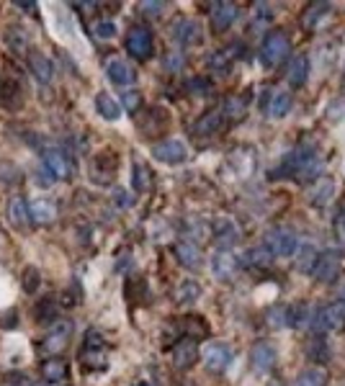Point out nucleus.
Wrapping results in <instances>:
<instances>
[{"mask_svg":"<svg viewBox=\"0 0 345 386\" xmlns=\"http://www.w3.org/2000/svg\"><path fill=\"white\" fill-rule=\"evenodd\" d=\"M263 106H265V113H268L271 119H283V116L291 111L294 101H291V95L286 93V90H271V93L265 95Z\"/></svg>","mask_w":345,"mask_h":386,"instance_id":"19","label":"nucleus"},{"mask_svg":"<svg viewBox=\"0 0 345 386\" xmlns=\"http://www.w3.org/2000/svg\"><path fill=\"white\" fill-rule=\"evenodd\" d=\"M70 338H73V322L70 320H57L52 327H49L47 338H44V353L49 356H57L70 345Z\"/></svg>","mask_w":345,"mask_h":386,"instance_id":"8","label":"nucleus"},{"mask_svg":"<svg viewBox=\"0 0 345 386\" xmlns=\"http://www.w3.org/2000/svg\"><path fill=\"white\" fill-rule=\"evenodd\" d=\"M162 65H165V70H168V73H178V70L186 65V62H183V55H180V52H168Z\"/></svg>","mask_w":345,"mask_h":386,"instance_id":"41","label":"nucleus"},{"mask_svg":"<svg viewBox=\"0 0 345 386\" xmlns=\"http://www.w3.org/2000/svg\"><path fill=\"white\" fill-rule=\"evenodd\" d=\"M319 170H322V162H319L317 152L309 147H297L281 160L279 170H273V175L291 180H317Z\"/></svg>","mask_w":345,"mask_h":386,"instance_id":"1","label":"nucleus"},{"mask_svg":"<svg viewBox=\"0 0 345 386\" xmlns=\"http://www.w3.org/2000/svg\"><path fill=\"white\" fill-rule=\"evenodd\" d=\"M95 37L101 39V41L113 39L116 37V23H113V21H98V23H95Z\"/></svg>","mask_w":345,"mask_h":386,"instance_id":"39","label":"nucleus"},{"mask_svg":"<svg viewBox=\"0 0 345 386\" xmlns=\"http://www.w3.org/2000/svg\"><path fill=\"white\" fill-rule=\"evenodd\" d=\"M222 111H209V113H204L201 119H198V124H196V134H214L219 126H222Z\"/></svg>","mask_w":345,"mask_h":386,"instance_id":"34","label":"nucleus"},{"mask_svg":"<svg viewBox=\"0 0 345 386\" xmlns=\"http://www.w3.org/2000/svg\"><path fill=\"white\" fill-rule=\"evenodd\" d=\"M312 276L322 283H333L340 273V255L333 253V250H325V253H319L315 258V263H312Z\"/></svg>","mask_w":345,"mask_h":386,"instance_id":"9","label":"nucleus"},{"mask_svg":"<svg viewBox=\"0 0 345 386\" xmlns=\"http://www.w3.org/2000/svg\"><path fill=\"white\" fill-rule=\"evenodd\" d=\"M122 104H124V108H127V111L134 113L142 106V95L137 93V90H127V93L122 95Z\"/></svg>","mask_w":345,"mask_h":386,"instance_id":"40","label":"nucleus"},{"mask_svg":"<svg viewBox=\"0 0 345 386\" xmlns=\"http://www.w3.org/2000/svg\"><path fill=\"white\" fill-rule=\"evenodd\" d=\"M237 258H234L232 250H216L214 258H212V273L214 278L219 281H227V278H232L234 271H237Z\"/></svg>","mask_w":345,"mask_h":386,"instance_id":"17","label":"nucleus"},{"mask_svg":"<svg viewBox=\"0 0 345 386\" xmlns=\"http://www.w3.org/2000/svg\"><path fill=\"white\" fill-rule=\"evenodd\" d=\"M307 304H294V307H289V327H304L307 325Z\"/></svg>","mask_w":345,"mask_h":386,"instance_id":"36","label":"nucleus"},{"mask_svg":"<svg viewBox=\"0 0 345 386\" xmlns=\"http://www.w3.org/2000/svg\"><path fill=\"white\" fill-rule=\"evenodd\" d=\"M183 386H196V384H191V381H186V384H183Z\"/></svg>","mask_w":345,"mask_h":386,"instance_id":"48","label":"nucleus"},{"mask_svg":"<svg viewBox=\"0 0 345 386\" xmlns=\"http://www.w3.org/2000/svg\"><path fill=\"white\" fill-rule=\"evenodd\" d=\"M170 37L176 39L180 47H194V44H201L204 34H201V26L194 19H180L170 28Z\"/></svg>","mask_w":345,"mask_h":386,"instance_id":"11","label":"nucleus"},{"mask_svg":"<svg viewBox=\"0 0 345 386\" xmlns=\"http://www.w3.org/2000/svg\"><path fill=\"white\" fill-rule=\"evenodd\" d=\"M268 325H271L273 330H281V327H289V307H271L268 309Z\"/></svg>","mask_w":345,"mask_h":386,"instance_id":"35","label":"nucleus"},{"mask_svg":"<svg viewBox=\"0 0 345 386\" xmlns=\"http://www.w3.org/2000/svg\"><path fill=\"white\" fill-rule=\"evenodd\" d=\"M307 356H309L312 360H315L317 366H325L327 360H330V356H333V350H330V342L325 340V335H317V338L309 342Z\"/></svg>","mask_w":345,"mask_h":386,"instance_id":"31","label":"nucleus"},{"mask_svg":"<svg viewBox=\"0 0 345 386\" xmlns=\"http://www.w3.org/2000/svg\"><path fill=\"white\" fill-rule=\"evenodd\" d=\"M39 180H41V183H39V186H44V189H47V186H52V183H55V175H52V173H49L47 168H44V165H41V173H39Z\"/></svg>","mask_w":345,"mask_h":386,"instance_id":"45","label":"nucleus"},{"mask_svg":"<svg viewBox=\"0 0 345 386\" xmlns=\"http://www.w3.org/2000/svg\"><path fill=\"white\" fill-rule=\"evenodd\" d=\"M237 16H240V8L234 3H216L214 10H212V28H214V34H224L227 28H232Z\"/></svg>","mask_w":345,"mask_h":386,"instance_id":"14","label":"nucleus"},{"mask_svg":"<svg viewBox=\"0 0 345 386\" xmlns=\"http://www.w3.org/2000/svg\"><path fill=\"white\" fill-rule=\"evenodd\" d=\"M127 52H129L134 59H149L152 52H155V37L147 26H131L129 34H127Z\"/></svg>","mask_w":345,"mask_h":386,"instance_id":"6","label":"nucleus"},{"mask_svg":"<svg viewBox=\"0 0 345 386\" xmlns=\"http://www.w3.org/2000/svg\"><path fill=\"white\" fill-rule=\"evenodd\" d=\"M183 232L188 235V240H191V242H198V240H201V237L206 235L204 224H201L198 219H188V224L183 226Z\"/></svg>","mask_w":345,"mask_h":386,"instance_id":"38","label":"nucleus"},{"mask_svg":"<svg viewBox=\"0 0 345 386\" xmlns=\"http://www.w3.org/2000/svg\"><path fill=\"white\" fill-rule=\"evenodd\" d=\"M198 296H201V286H198V281H194V278H186V281H180L176 286V302L180 304V307H191Z\"/></svg>","mask_w":345,"mask_h":386,"instance_id":"27","label":"nucleus"},{"mask_svg":"<svg viewBox=\"0 0 345 386\" xmlns=\"http://www.w3.org/2000/svg\"><path fill=\"white\" fill-rule=\"evenodd\" d=\"M95 111L101 113L106 122H116L122 116V106L111 93H98L95 95Z\"/></svg>","mask_w":345,"mask_h":386,"instance_id":"26","label":"nucleus"},{"mask_svg":"<svg viewBox=\"0 0 345 386\" xmlns=\"http://www.w3.org/2000/svg\"><path fill=\"white\" fill-rule=\"evenodd\" d=\"M289 55H291V41L286 37V31H271L268 37L263 39L261 59L265 67H279L283 59H289Z\"/></svg>","mask_w":345,"mask_h":386,"instance_id":"2","label":"nucleus"},{"mask_svg":"<svg viewBox=\"0 0 345 386\" xmlns=\"http://www.w3.org/2000/svg\"><path fill=\"white\" fill-rule=\"evenodd\" d=\"M8 219L16 229H24V226L28 224L31 214H28V201L26 198L24 196H10L8 198Z\"/></svg>","mask_w":345,"mask_h":386,"instance_id":"24","label":"nucleus"},{"mask_svg":"<svg viewBox=\"0 0 345 386\" xmlns=\"http://www.w3.org/2000/svg\"><path fill=\"white\" fill-rule=\"evenodd\" d=\"M201 358H204V366L212 374H224L230 368V363H232V348L227 342H222V340H212L201 350Z\"/></svg>","mask_w":345,"mask_h":386,"instance_id":"5","label":"nucleus"},{"mask_svg":"<svg viewBox=\"0 0 345 386\" xmlns=\"http://www.w3.org/2000/svg\"><path fill=\"white\" fill-rule=\"evenodd\" d=\"M28 214H31L34 224H52L57 219V206L47 198H37V201L28 204Z\"/></svg>","mask_w":345,"mask_h":386,"instance_id":"21","label":"nucleus"},{"mask_svg":"<svg viewBox=\"0 0 345 386\" xmlns=\"http://www.w3.org/2000/svg\"><path fill=\"white\" fill-rule=\"evenodd\" d=\"M41 374H44V378H47L49 384H57V381H62L67 376V363L62 358H49L44 360Z\"/></svg>","mask_w":345,"mask_h":386,"instance_id":"32","label":"nucleus"},{"mask_svg":"<svg viewBox=\"0 0 345 386\" xmlns=\"http://www.w3.org/2000/svg\"><path fill=\"white\" fill-rule=\"evenodd\" d=\"M6 37H8V44L13 49H26V41H21V39H26V34H24L21 28H8Z\"/></svg>","mask_w":345,"mask_h":386,"instance_id":"42","label":"nucleus"},{"mask_svg":"<svg viewBox=\"0 0 345 386\" xmlns=\"http://www.w3.org/2000/svg\"><path fill=\"white\" fill-rule=\"evenodd\" d=\"M340 302L345 304V286H343V289H340Z\"/></svg>","mask_w":345,"mask_h":386,"instance_id":"47","label":"nucleus"},{"mask_svg":"<svg viewBox=\"0 0 345 386\" xmlns=\"http://www.w3.org/2000/svg\"><path fill=\"white\" fill-rule=\"evenodd\" d=\"M44 168H47L57 180H65V178H70V175H73L70 157H67L62 150H57V147H52V150H44Z\"/></svg>","mask_w":345,"mask_h":386,"instance_id":"13","label":"nucleus"},{"mask_svg":"<svg viewBox=\"0 0 345 386\" xmlns=\"http://www.w3.org/2000/svg\"><path fill=\"white\" fill-rule=\"evenodd\" d=\"M162 8H165L162 3H142V6H140L142 13H144V16H152V19H155V16H160V13H162Z\"/></svg>","mask_w":345,"mask_h":386,"instance_id":"43","label":"nucleus"},{"mask_svg":"<svg viewBox=\"0 0 345 386\" xmlns=\"http://www.w3.org/2000/svg\"><path fill=\"white\" fill-rule=\"evenodd\" d=\"M250 363L258 374H265L276 366V348L271 342H255L250 350Z\"/></svg>","mask_w":345,"mask_h":386,"instance_id":"18","label":"nucleus"},{"mask_svg":"<svg viewBox=\"0 0 345 386\" xmlns=\"http://www.w3.org/2000/svg\"><path fill=\"white\" fill-rule=\"evenodd\" d=\"M196 358H198V345L191 338L178 340L176 345H173V366L180 368V371H186V368L194 366Z\"/></svg>","mask_w":345,"mask_h":386,"instance_id":"15","label":"nucleus"},{"mask_svg":"<svg viewBox=\"0 0 345 386\" xmlns=\"http://www.w3.org/2000/svg\"><path fill=\"white\" fill-rule=\"evenodd\" d=\"M243 263L250 265V268H271L273 255L265 245H258V247H250V250L245 253Z\"/></svg>","mask_w":345,"mask_h":386,"instance_id":"30","label":"nucleus"},{"mask_svg":"<svg viewBox=\"0 0 345 386\" xmlns=\"http://www.w3.org/2000/svg\"><path fill=\"white\" fill-rule=\"evenodd\" d=\"M28 67H31V73L37 77L39 83H52V77H55V65H52V59L47 55H41L37 49H31L28 52Z\"/></svg>","mask_w":345,"mask_h":386,"instance_id":"20","label":"nucleus"},{"mask_svg":"<svg viewBox=\"0 0 345 386\" xmlns=\"http://www.w3.org/2000/svg\"><path fill=\"white\" fill-rule=\"evenodd\" d=\"M214 242L219 245V250H230V247H234L237 242H243V226L230 217L216 219L214 222Z\"/></svg>","mask_w":345,"mask_h":386,"instance_id":"10","label":"nucleus"},{"mask_svg":"<svg viewBox=\"0 0 345 386\" xmlns=\"http://www.w3.org/2000/svg\"><path fill=\"white\" fill-rule=\"evenodd\" d=\"M149 186H152V170L147 168V162L134 160V165H131V189L137 193H144Z\"/></svg>","mask_w":345,"mask_h":386,"instance_id":"28","label":"nucleus"},{"mask_svg":"<svg viewBox=\"0 0 345 386\" xmlns=\"http://www.w3.org/2000/svg\"><path fill=\"white\" fill-rule=\"evenodd\" d=\"M271 386H281V384H271Z\"/></svg>","mask_w":345,"mask_h":386,"instance_id":"50","label":"nucleus"},{"mask_svg":"<svg viewBox=\"0 0 345 386\" xmlns=\"http://www.w3.org/2000/svg\"><path fill=\"white\" fill-rule=\"evenodd\" d=\"M327 371L322 366H315V368H307L301 376H299L297 386H327Z\"/></svg>","mask_w":345,"mask_h":386,"instance_id":"33","label":"nucleus"},{"mask_svg":"<svg viewBox=\"0 0 345 386\" xmlns=\"http://www.w3.org/2000/svg\"><path fill=\"white\" fill-rule=\"evenodd\" d=\"M330 10H333V8H330V3H309L307 10H304V16H301V23H304V28H309V31L319 28L327 21Z\"/></svg>","mask_w":345,"mask_h":386,"instance_id":"23","label":"nucleus"},{"mask_svg":"<svg viewBox=\"0 0 345 386\" xmlns=\"http://www.w3.org/2000/svg\"><path fill=\"white\" fill-rule=\"evenodd\" d=\"M333 196H335V183H333V178H317L312 180V186H309L307 191V198L312 206H327L330 201H333Z\"/></svg>","mask_w":345,"mask_h":386,"instance_id":"16","label":"nucleus"},{"mask_svg":"<svg viewBox=\"0 0 345 386\" xmlns=\"http://www.w3.org/2000/svg\"><path fill=\"white\" fill-rule=\"evenodd\" d=\"M152 157L162 165H183L188 157V147L186 142L180 139H162L152 147Z\"/></svg>","mask_w":345,"mask_h":386,"instance_id":"7","label":"nucleus"},{"mask_svg":"<svg viewBox=\"0 0 345 386\" xmlns=\"http://www.w3.org/2000/svg\"><path fill=\"white\" fill-rule=\"evenodd\" d=\"M31 386H44V384H31Z\"/></svg>","mask_w":345,"mask_h":386,"instance_id":"49","label":"nucleus"},{"mask_svg":"<svg viewBox=\"0 0 345 386\" xmlns=\"http://www.w3.org/2000/svg\"><path fill=\"white\" fill-rule=\"evenodd\" d=\"M307 77H309V59L304 55H297L291 59L286 80H289L291 88H301V85L307 83Z\"/></svg>","mask_w":345,"mask_h":386,"instance_id":"25","label":"nucleus"},{"mask_svg":"<svg viewBox=\"0 0 345 386\" xmlns=\"http://www.w3.org/2000/svg\"><path fill=\"white\" fill-rule=\"evenodd\" d=\"M312 330L317 335H327V332H337L345 327V309L337 304H327L322 309H317L312 314Z\"/></svg>","mask_w":345,"mask_h":386,"instance_id":"4","label":"nucleus"},{"mask_svg":"<svg viewBox=\"0 0 345 386\" xmlns=\"http://www.w3.org/2000/svg\"><path fill=\"white\" fill-rule=\"evenodd\" d=\"M106 75L111 80L113 85H131L134 83V70H131L129 62H124V59H111L109 65H106Z\"/></svg>","mask_w":345,"mask_h":386,"instance_id":"22","label":"nucleus"},{"mask_svg":"<svg viewBox=\"0 0 345 386\" xmlns=\"http://www.w3.org/2000/svg\"><path fill=\"white\" fill-rule=\"evenodd\" d=\"M265 247L271 250L273 258H291V255H297L301 250V242H299V237L286 229V226H276V229H268V235H265Z\"/></svg>","mask_w":345,"mask_h":386,"instance_id":"3","label":"nucleus"},{"mask_svg":"<svg viewBox=\"0 0 345 386\" xmlns=\"http://www.w3.org/2000/svg\"><path fill=\"white\" fill-rule=\"evenodd\" d=\"M222 116H230V119H243L245 116V104L240 101V98H227V104H224V111H222Z\"/></svg>","mask_w":345,"mask_h":386,"instance_id":"37","label":"nucleus"},{"mask_svg":"<svg viewBox=\"0 0 345 386\" xmlns=\"http://www.w3.org/2000/svg\"><path fill=\"white\" fill-rule=\"evenodd\" d=\"M37 281H39V273L31 268V271H26V276H24V289H26V291H37Z\"/></svg>","mask_w":345,"mask_h":386,"instance_id":"44","label":"nucleus"},{"mask_svg":"<svg viewBox=\"0 0 345 386\" xmlns=\"http://www.w3.org/2000/svg\"><path fill=\"white\" fill-rule=\"evenodd\" d=\"M237 55H240V47L230 44V47H224V49H219V52H214V55H209V62H206V65L212 67V70H216V73H224V70L234 62V57Z\"/></svg>","mask_w":345,"mask_h":386,"instance_id":"29","label":"nucleus"},{"mask_svg":"<svg viewBox=\"0 0 345 386\" xmlns=\"http://www.w3.org/2000/svg\"><path fill=\"white\" fill-rule=\"evenodd\" d=\"M21 10H37V3H19Z\"/></svg>","mask_w":345,"mask_h":386,"instance_id":"46","label":"nucleus"},{"mask_svg":"<svg viewBox=\"0 0 345 386\" xmlns=\"http://www.w3.org/2000/svg\"><path fill=\"white\" fill-rule=\"evenodd\" d=\"M176 258L178 263L188 268V271H198L201 265H204V253H201V247L198 242H191V240H180L176 245Z\"/></svg>","mask_w":345,"mask_h":386,"instance_id":"12","label":"nucleus"}]
</instances>
